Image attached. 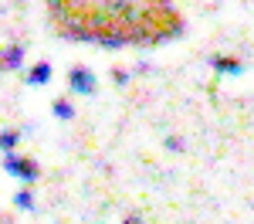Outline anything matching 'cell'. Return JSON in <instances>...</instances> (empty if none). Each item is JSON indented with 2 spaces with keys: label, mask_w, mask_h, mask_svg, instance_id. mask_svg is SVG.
I'll return each instance as SVG.
<instances>
[{
  "label": "cell",
  "mask_w": 254,
  "mask_h": 224,
  "mask_svg": "<svg viewBox=\"0 0 254 224\" xmlns=\"http://www.w3.org/2000/svg\"><path fill=\"white\" fill-rule=\"evenodd\" d=\"M48 7L64 34L109 48L156 44L183 27L170 0H48Z\"/></svg>",
  "instance_id": "6da1fadb"
},
{
  "label": "cell",
  "mask_w": 254,
  "mask_h": 224,
  "mask_svg": "<svg viewBox=\"0 0 254 224\" xmlns=\"http://www.w3.org/2000/svg\"><path fill=\"white\" fill-rule=\"evenodd\" d=\"M3 166H7V173H17L24 183H31L34 177H38V166L31 160H24L20 153H7V160H3Z\"/></svg>",
  "instance_id": "7a4b0ae2"
},
{
  "label": "cell",
  "mask_w": 254,
  "mask_h": 224,
  "mask_svg": "<svg viewBox=\"0 0 254 224\" xmlns=\"http://www.w3.org/2000/svg\"><path fill=\"white\" fill-rule=\"evenodd\" d=\"M68 81H71V88L75 92H81V95H92L95 92V75L88 72V68H71V75H68Z\"/></svg>",
  "instance_id": "3957f363"
},
{
  "label": "cell",
  "mask_w": 254,
  "mask_h": 224,
  "mask_svg": "<svg viewBox=\"0 0 254 224\" xmlns=\"http://www.w3.org/2000/svg\"><path fill=\"white\" fill-rule=\"evenodd\" d=\"M20 65V44H10L0 51V68H17Z\"/></svg>",
  "instance_id": "277c9868"
},
{
  "label": "cell",
  "mask_w": 254,
  "mask_h": 224,
  "mask_svg": "<svg viewBox=\"0 0 254 224\" xmlns=\"http://www.w3.org/2000/svg\"><path fill=\"white\" fill-rule=\"evenodd\" d=\"M48 78H51V65H44V61L27 72V85H44Z\"/></svg>",
  "instance_id": "5b68a950"
},
{
  "label": "cell",
  "mask_w": 254,
  "mask_h": 224,
  "mask_svg": "<svg viewBox=\"0 0 254 224\" xmlns=\"http://www.w3.org/2000/svg\"><path fill=\"white\" fill-rule=\"evenodd\" d=\"M51 112H55L58 119H71V116H75L71 102H64V99H55V105H51Z\"/></svg>",
  "instance_id": "8992f818"
},
{
  "label": "cell",
  "mask_w": 254,
  "mask_h": 224,
  "mask_svg": "<svg viewBox=\"0 0 254 224\" xmlns=\"http://www.w3.org/2000/svg\"><path fill=\"white\" fill-rule=\"evenodd\" d=\"M14 146H17V133H10V129L0 133V149L3 153H14Z\"/></svg>",
  "instance_id": "52a82bcc"
},
{
  "label": "cell",
  "mask_w": 254,
  "mask_h": 224,
  "mask_svg": "<svg viewBox=\"0 0 254 224\" xmlns=\"http://www.w3.org/2000/svg\"><path fill=\"white\" fill-rule=\"evenodd\" d=\"M14 204H17L20 211H27V207H31V204H34V197H31V194H27V190H20L17 197H14Z\"/></svg>",
  "instance_id": "ba28073f"
},
{
  "label": "cell",
  "mask_w": 254,
  "mask_h": 224,
  "mask_svg": "<svg viewBox=\"0 0 254 224\" xmlns=\"http://www.w3.org/2000/svg\"><path fill=\"white\" fill-rule=\"evenodd\" d=\"M126 224H142V218H136V214H129V218H126Z\"/></svg>",
  "instance_id": "9c48e42d"
},
{
  "label": "cell",
  "mask_w": 254,
  "mask_h": 224,
  "mask_svg": "<svg viewBox=\"0 0 254 224\" xmlns=\"http://www.w3.org/2000/svg\"><path fill=\"white\" fill-rule=\"evenodd\" d=\"M0 72H3V68H0Z\"/></svg>",
  "instance_id": "30bf717a"
}]
</instances>
